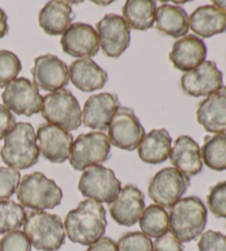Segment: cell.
<instances>
[{
	"label": "cell",
	"mask_w": 226,
	"mask_h": 251,
	"mask_svg": "<svg viewBox=\"0 0 226 251\" xmlns=\"http://www.w3.org/2000/svg\"><path fill=\"white\" fill-rule=\"evenodd\" d=\"M107 227L106 210L99 202L85 199L68 211L64 220L65 233L74 244L90 246L104 237Z\"/></svg>",
	"instance_id": "1"
},
{
	"label": "cell",
	"mask_w": 226,
	"mask_h": 251,
	"mask_svg": "<svg viewBox=\"0 0 226 251\" xmlns=\"http://www.w3.org/2000/svg\"><path fill=\"white\" fill-rule=\"evenodd\" d=\"M207 223V209L199 197L181 198L170 207L169 231L181 244L202 235Z\"/></svg>",
	"instance_id": "2"
},
{
	"label": "cell",
	"mask_w": 226,
	"mask_h": 251,
	"mask_svg": "<svg viewBox=\"0 0 226 251\" xmlns=\"http://www.w3.org/2000/svg\"><path fill=\"white\" fill-rule=\"evenodd\" d=\"M2 162L16 171L28 170L36 165L40 156L37 135L30 123H16L12 131L5 138L0 151Z\"/></svg>",
	"instance_id": "3"
},
{
	"label": "cell",
	"mask_w": 226,
	"mask_h": 251,
	"mask_svg": "<svg viewBox=\"0 0 226 251\" xmlns=\"http://www.w3.org/2000/svg\"><path fill=\"white\" fill-rule=\"evenodd\" d=\"M17 198L20 205L33 211H45L58 207L63 193L53 179L42 173L34 172L24 175L17 189Z\"/></svg>",
	"instance_id": "4"
},
{
	"label": "cell",
	"mask_w": 226,
	"mask_h": 251,
	"mask_svg": "<svg viewBox=\"0 0 226 251\" xmlns=\"http://www.w3.org/2000/svg\"><path fill=\"white\" fill-rule=\"evenodd\" d=\"M23 232L31 246L41 251H58L65 242L64 224L60 216L31 211L23 224Z\"/></svg>",
	"instance_id": "5"
},
{
	"label": "cell",
	"mask_w": 226,
	"mask_h": 251,
	"mask_svg": "<svg viewBox=\"0 0 226 251\" xmlns=\"http://www.w3.org/2000/svg\"><path fill=\"white\" fill-rule=\"evenodd\" d=\"M41 114L47 123L65 131H75L82 124L80 103L69 90H59L43 98Z\"/></svg>",
	"instance_id": "6"
},
{
	"label": "cell",
	"mask_w": 226,
	"mask_h": 251,
	"mask_svg": "<svg viewBox=\"0 0 226 251\" xmlns=\"http://www.w3.org/2000/svg\"><path fill=\"white\" fill-rule=\"evenodd\" d=\"M111 157V143L105 133L90 132L81 135L73 141L69 164L76 171L105 163Z\"/></svg>",
	"instance_id": "7"
},
{
	"label": "cell",
	"mask_w": 226,
	"mask_h": 251,
	"mask_svg": "<svg viewBox=\"0 0 226 251\" xmlns=\"http://www.w3.org/2000/svg\"><path fill=\"white\" fill-rule=\"evenodd\" d=\"M121 189L115 173L107 167L95 165L86 168L79 181V190L84 197L102 204H112Z\"/></svg>",
	"instance_id": "8"
},
{
	"label": "cell",
	"mask_w": 226,
	"mask_h": 251,
	"mask_svg": "<svg viewBox=\"0 0 226 251\" xmlns=\"http://www.w3.org/2000/svg\"><path fill=\"white\" fill-rule=\"evenodd\" d=\"M189 187L190 177L182 174L175 167H166L151 178L148 195L156 205L170 208L180 201Z\"/></svg>",
	"instance_id": "9"
},
{
	"label": "cell",
	"mask_w": 226,
	"mask_h": 251,
	"mask_svg": "<svg viewBox=\"0 0 226 251\" xmlns=\"http://www.w3.org/2000/svg\"><path fill=\"white\" fill-rule=\"evenodd\" d=\"M3 105L18 115L31 116L41 112L43 98L38 86L25 77H18L8 84L1 95Z\"/></svg>",
	"instance_id": "10"
},
{
	"label": "cell",
	"mask_w": 226,
	"mask_h": 251,
	"mask_svg": "<svg viewBox=\"0 0 226 251\" xmlns=\"http://www.w3.org/2000/svg\"><path fill=\"white\" fill-rule=\"evenodd\" d=\"M146 135L140 121L129 107L120 106L108 126V140L120 150L134 151Z\"/></svg>",
	"instance_id": "11"
},
{
	"label": "cell",
	"mask_w": 226,
	"mask_h": 251,
	"mask_svg": "<svg viewBox=\"0 0 226 251\" xmlns=\"http://www.w3.org/2000/svg\"><path fill=\"white\" fill-rule=\"evenodd\" d=\"M96 32L99 47L110 58H119L130 45V28L119 15L104 16L96 25Z\"/></svg>",
	"instance_id": "12"
},
{
	"label": "cell",
	"mask_w": 226,
	"mask_h": 251,
	"mask_svg": "<svg viewBox=\"0 0 226 251\" xmlns=\"http://www.w3.org/2000/svg\"><path fill=\"white\" fill-rule=\"evenodd\" d=\"M34 84L46 92H55L68 84V67L54 54H43L34 59L31 68Z\"/></svg>",
	"instance_id": "13"
},
{
	"label": "cell",
	"mask_w": 226,
	"mask_h": 251,
	"mask_svg": "<svg viewBox=\"0 0 226 251\" xmlns=\"http://www.w3.org/2000/svg\"><path fill=\"white\" fill-rule=\"evenodd\" d=\"M37 142L42 156L49 162L62 164L69 158L73 136L65 129L49 123L42 124L37 131Z\"/></svg>",
	"instance_id": "14"
},
{
	"label": "cell",
	"mask_w": 226,
	"mask_h": 251,
	"mask_svg": "<svg viewBox=\"0 0 226 251\" xmlns=\"http://www.w3.org/2000/svg\"><path fill=\"white\" fill-rule=\"evenodd\" d=\"M223 86V73L216 63L204 61L181 77V88L190 97H208Z\"/></svg>",
	"instance_id": "15"
},
{
	"label": "cell",
	"mask_w": 226,
	"mask_h": 251,
	"mask_svg": "<svg viewBox=\"0 0 226 251\" xmlns=\"http://www.w3.org/2000/svg\"><path fill=\"white\" fill-rule=\"evenodd\" d=\"M61 46L64 52L73 58L95 57L99 50L97 32L90 25L72 24L62 34Z\"/></svg>",
	"instance_id": "16"
},
{
	"label": "cell",
	"mask_w": 226,
	"mask_h": 251,
	"mask_svg": "<svg viewBox=\"0 0 226 251\" xmlns=\"http://www.w3.org/2000/svg\"><path fill=\"white\" fill-rule=\"evenodd\" d=\"M120 107L116 94L104 92L93 94L85 102L82 111V122L86 127L105 131Z\"/></svg>",
	"instance_id": "17"
},
{
	"label": "cell",
	"mask_w": 226,
	"mask_h": 251,
	"mask_svg": "<svg viewBox=\"0 0 226 251\" xmlns=\"http://www.w3.org/2000/svg\"><path fill=\"white\" fill-rule=\"evenodd\" d=\"M145 210V196L135 185L120 189L118 196L110 204V214L116 224L125 227L136 225Z\"/></svg>",
	"instance_id": "18"
},
{
	"label": "cell",
	"mask_w": 226,
	"mask_h": 251,
	"mask_svg": "<svg viewBox=\"0 0 226 251\" xmlns=\"http://www.w3.org/2000/svg\"><path fill=\"white\" fill-rule=\"evenodd\" d=\"M197 120L206 132L226 134V85L200 102Z\"/></svg>",
	"instance_id": "19"
},
{
	"label": "cell",
	"mask_w": 226,
	"mask_h": 251,
	"mask_svg": "<svg viewBox=\"0 0 226 251\" xmlns=\"http://www.w3.org/2000/svg\"><path fill=\"white\" fill-rule=\"evenodd\" d=\"M207 48L201 38L188 34L172 46L169 59L176 69L189 72L205 61Z\"/></svg>",
	"instance_id": "20"
},
{
	"label": "cell",
	"mask_w": 226,
	"mask_h": 251,
	"mask_svg": "<svg viewBox=\"0 0 226 251\" xmlns=\"http://www.w3.org/2000/svg\"><path fill=\"white\" fill-rule=\"evenodd\" d=\"M169 158L175 168L188 177L202 172L201 150L198 143L188 135H181L177 138L175 145L171 147Z\"/></svg>",
	"instance_id": "21"
},
{
	"label": "cell",
	"mask_w": 226,
	"mask_h": 251,
	"mask_svg": "<svg viewBox=\"0 0 226 251\" xmlns=\"http://www.w3.org/2000/svg\"><path fill=\"white\" fill-rule=\"evenodd\" d=\"M69 80L82 92H94L105 86L108 75L92 59H79L68 67Z\"/></svg>",
	"instance_id": "22"
},
{
	"label": "cell",
	"mask_w": 226,
	"mask_h": 251,
	"mask_svg": "<svg viewBox=\"0 0 226 251\" xmlns=\"http://www.w3.org/2000/svg\"><path fill=\"white\" fill-rule=\"evenodd\" d=\"M172 138L166 128L153 129L138 145V156L142 162L157 165L166 162L171 152Z\"/></svg>",
	"instance_id": "23"
},
{
	"label": "cell",
	"mask_w": 226,
	"mask_h": 251,
	"mask_svg": "<svg viewBox=\"0 0 226 251\" xmlns=\"http://www.w3.org/2000/svg\"><path fill=\"white\" fill-rule=\"evenodd\" d=\"M189 28L201 38H211L226 32V14L215 6L205 5L189 17Z\"/></svg>",
	"instance_id": "24"
},
{
	"label": "cell",
	"mask_w": 226,
	"mask_h": 251,
	"mask_svg": "<svg viewBox=\"0 0 226 251\" xmlns=\"http://www.w3.org/2000/svg\"><path fill=\"white\" fill-rule=\"evenodd\" d=\"M74 18L75 15L68 2L49 1L40 10L39 25L46 34L60 36L72 25Z\"/></svg>",
	"instance_id": "25"
},
{
	"label": "cell",
	"mask_w": 226,
	"mask_h": 251,
	"mask_svg": "<svg viewBox=\"0 0 226 251\" xmlns=\"http://www.w3.org/2000/svg\"><path fill=\"white\" fill-rule=\"evenodd\" d=\"M156 28L172 38L185 37L189 31V17L182 7L163 3L156 10Z\"/></svg>",
	"instance_id": "26"
},
{
	"label": "cell",
	"mask_w": 226,
	"mask_h": 251,
	"mask_svg": "<svg viewBox=\"0 0 226 251\" xmlns=\"http://www.w3.org/2000/svg\"><path fill=\"white\" fill-rule=\"evenodd\" d=\"M157 3L154 0H128L123 7V18L129 28L146 31L155 25Z\"/></svg>",
	"instance_id": "27"
},
{
	"label": "cell",
	"mask_w": 226,
	"mask_h": 251,
	"mask_svg": "<svg viewBox=\"0 0 226 251\" xmlns=\"http://www.w3.org/2000/svg\"><path fill=\"white\" fill-rule=\"evenodd\" d=\"M202 162L213 171H226V134L204 137L201 149Z\"/></svg>",
	"instance_id": "28"
},
{
	"label": "cell",
	"mask_w": 226,
	"mask_h": 251,
	"mask_svg": "<svg viewBox=\"0 0 226 251\" xmlns=\"http://www.w3.org/2000/svg\"><path fill=\"white\" fill-rule=\"evenodd\" d=\"M139 226L142 233L157 239L169 231V214L161 206L149 205L139 219Z\"/></svg>",
	"instance_id": "29"
},
{
	"label": "cell",
	"mask_w": 226,
	"mask_h": 251,
	"mask_svg": "<svg viewBox=\"0 0 226 251\" xmlns=\"http://www.w3.org/2000/svg\"><path fill=\"white\" fill-rule=\"evenodd\" d=\"M24 207L14 201H0V235L19 230L27 219Z\"/></svg>",
	"instance_id": "30"
},
{
	"label": "cell",
	"mask_w": 226,
	"mask_h": 251,
	"mask_svg": "<svg viewBox=\"0 0 226 251\" xmlns=\"http://www.w3.org/2000/svg\"><path fill=\"white\" fill-rule=\"evenodd\" d=\"M23 63L18 55L8 50H0V88H6L11 81L16 80Z\"/></svg>",
	"instance_id": "31"
},
{
	"label": "cell",
	"mask_w": 226,
	"mask_h": 251,
	"mask_svg": "<svg viewBox=\"0 0 226 251\" xmlns=\"http://www.w3.org/2000/svg\"><path fill=\"white\" fill-rule=\"evenodd\" d=\"M118 251H154V242L145 233L132 231L125 233L117 242Z\"/></svg>",
	"instance_id": "32"
},
{
	"label": "cell",
	"mask_w": 226,
	"mask_h": 251,
	"mask_svg": "<svg viewBox=\"0 0 226 251\" xmlns=\"http://www.w3.org/2000/svg\"><path fill=\"white\" fill-rule=\"evenodd\" d=\"M207 206L217 218H226V181L213 186L207 195Z\"/></svg>",
	"instance_id": "33"
},
{
	"label": "cell",
	"mask_w": 226,
	"mask_h": 251,
	"mask_svg": "<svg viewBox=\"0 0 226 251\" xmlns=\"http://www.w3.org/2000/svg\"><path fill=\"white\" fill-rule=\"evenodd\" d=\"M21 175L19 171L10 167H0V201L14 196L19 187Z\"/></svg>",
	"instance_id": "34"
},
{
	"label": "cell",
	"mask_w": 226,
	"mask_h": 251,
	"mask_svg": "<svg viewBox=\"0 0 226 251\" xmlns=\"http://www.w3.org/2000/svg\"><path fill=\"white\" fill-rule=\"evenodd\" d=\"M31 244L21 230L6 233L0 239V251H31Z\"/></svg>",
	"instance_id": "35"
},
{
	"label": "cell",
	"mask_w": 226,
	"mask_h": 251,
	"mask_svg": "<svg viewBox=\"0 0 226 251\" xmlns=\"http://www.w3.org/2000/svg\"><path fill=\"white\" fill-rule=\"evenodd\" d=\"M199 251H226V236L220 231L207 230L198 242Z\"/></svg>",
	"instance_id": "36"
},
{
	"label": "cell",
	"mask_w": 226,
	"mask_h": 251,
	"mask_svg": "<svg viewBox=\"0 0 226 251\" xmlns=\"http://www.w3.org/2000/svg\"><path fill=\"white\" fill-rule=\"evenodd\" d=\"M16 116L5 105L0 104V141L5 140L8 134L14 129Z\"/></svg>",
	"instance_id": "37"
},
{
	"label": "cell",
	"mask_w": 226,
	"mask_h": 251,
	"mask_svg": "<svg viewBox=\"0 0 226 251\" xmlns=\"http://www.w3.org/2000/svg\"><path fill=\"white\" fill-rule=\"evenodd\" d=\"M154 251H183V247L171 233H166L156 239L154 242Z\"/></svg>",
	"instance_id": "38"
},
{
	"label": "cell",
	"mask_w": 226,
	"mask_h": 251,
	"mask_svg": "<svg viewBox=\"0 0 226 251\" xmlns=\"http://www.w3.org/2000/svg\"><path fill=\"white\" fill-rule=\"evenodd\" d=\"M86 251H118V247L110 237H103L95 244L90 245Z\"/></svg>",
	"instance_id": "39"
},
{
	"label": "cell",
	"mask_w": 226,
	"mask_h": 251,
	"mask_svg": "<svg viewBox=\"0 0 226 251\" xmlns=\"http://www.w3.org/2000/svg\"><path fill=\"white\" fill-rule=\"evenodd\" d=\"M8 30H9V27H8V17L6 12L0 8V39L6 36Z\"/></svg>",
	"instance_id": "40"
},
{
	"label": "cell",
	"mask_w": 226,
	"mask_h": 251,
	"mask_svg": "<svg viewBox=\"0 0 226 251\" xmlns=\"http://www.w3.org/2000/svg\"><path fill=\"white\" fill-rule=\"evenodd\" d=\"M213 6H215L217 9L226 14V0H215V1H213Z\"/></svg>",
	"instance_id": "41"
},
{
	"label": "cell",
	"mask_w": 226,
	"mask_h": 251,
	"mask_svg": "<svg viewBox=\"0 0 226 251\" xmlns=\"http://www.w3.org/2000/svg\"><path fill=\"white\" fill-rule=\"evenodd\" d=\"M96 5H102V6H106V5H111V3H113V1H94Z\"/></svg>",
	"instance_id": "42"
}]
</instances>
